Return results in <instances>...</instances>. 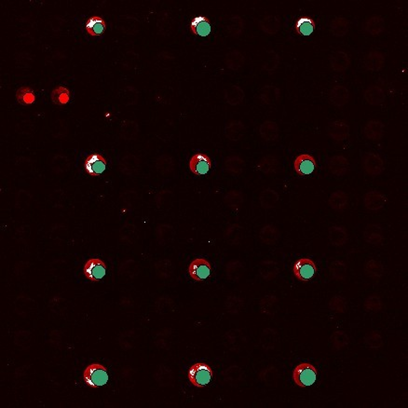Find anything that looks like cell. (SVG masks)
I'll return each instance as SVG.
<instances>
[{
	"label": "cell",
	"instance_id": "obj_1",
	"mask_svg": "<svg viewBox=\"0 0 408 408\" xmlns=\"http://www.w3.org/2000/svg\"><path fill=\"white\" fill-rule=\"evenodd\" d=\"M108 378V368L98 363L88 365L83 372V380L91 389H98L106 385Z\"/></svg>",
	"mask_w": 408,
	"mask_h": 408
},
{
	"label": "cell",
	"instance_id": "obj_2",
	"mask_svg": "<svg viewBox=\"0 0 408 408\" xmlns=\"http://www.w3.org/2000/svg\"><path fill=\"white\" fill-rule=\"evenodd\" d=\"M317 376V368L310 363H301L296 365L292 373V377L295 385L300 388L313 385L316 382Z\"/></svg>",
	"mask_w": 408,
	"mask_h": 408
},
{
	"label": "cell",
	"instance_id": "obj_3",
	"mask_svg": "<svg viewBox=\"0 0 408 408\" xmlns=\"http://www.w3.org/2000/svg\"><path fill=\"white\" fill-rule=\"evenodd\" d=\"M214 376V371L206 363H197L192 365L188 372V377L194 387L203 388L208 385Z\"/></svg>",
	"mask_w": 408,
	"mask_h": 408
},
{
	"label": "cell",
	"instance_id": "obj_4",
	"mask_svg": "<svg viewBox=\"0 0 408 408\" xmlns=\"http://www.w3.org/2000/svg\"><path fill=\"white\" fill-rule=\"evenodd\" d=\"M292 271L298 280L309 282L317 274L318 267L312 258H302L294 263Z\"/></svg>",
	"mask_w": 408,
	"mask_h": 408
},
{
	"label": "cell",
	"instance_id": "obj_5",
	"mask_svg": "<svg viewBox=\"0 0 408 408\" xmlns=\"http://www.w3.org/2000/svg\"><path fill=\"white\" fill-rule=\"evenodd\" d=\"M211 273L212 265L206 258H195L188 266V274L196 282L208 279Z\"/></svg>",
	"mask_w": 408,
	"mask_h": 408
},
{
	"label": "cell",
	"instance_id": "obj_6",
	"mask_svg": "<svg viewBox=\"0 0 408 408\" xmlns=\"http://www.w3.org/2000/svg\"><path fill=\"white\" fill-rule=\"evenodd\" d=\"M83 274L91 282H99L107 274V265L100 258H91L84 264Z\"/></svg>",
	"mask_w": 408,
	"mask_h": 408
},
{
	"label": "cell",
	"instance_id": "obj_7",
	"mask_svg": "<svg viewBox=\"0 0 408 408\" xmlns=\"http://www.w3.org/2000/svg\"><path fill=\"white\" fill-rule=\"evenodd\" d=\"M363 168L371 176H378L384 172V161L381 157L374 152L366 153L363 158Z\"/></svg>",
	"mask_w": 408,
	"mask_h": 408
},
{
	"label": "cell",
	"instance_id": "obj_8",
	"mask_svg": "<svg viewBox=\"0 0 408 408\" xmlns=\"http://www.w3.org/2000/svg\"><path fill=\"white\" fill-rule=\"evenodd\" d=\"M213 165L212 160L207 154L198 152L191 157L189 161V170L195 175H203L208 173Z\"/></svg>",
	"mask_w": 408,
	"mask_h": 408
},
{
	"label": "cell",
	"instance_id": "obj_9",
	"mask_svg": "<svg viewBox=\"0 0 408 408\" xmlns=\"http://www.w3.org/2000/svg\"><path fill=\"white\" fill-rule=\"evenodd\" d=\"M294 169L300 176L309 175L317 169V161L311 154H300L294 161Z\"/></svg>",
	"mask_w": 408,
	"mask_h": 408
},
{
	"label": "cell",
	"instance_id": "obj_10",
	"mask_svg": "<svg viewBox=\"0 0 408 408\" xmlns=\"http://www.w3.org/2000/svg\"><path fill=\"white\" fill-rule=\"evenodd\" d=\"M107 160L100 154H91L87 157L84 162V169L91 176H98L107 169Z\"/></svg>",
	"mask_w": 408,
	"mask_h": 408
},
{
	"label": "cell",
	"instance_id": "obj_11",
	"mask_svg": "<svg viewBox=\"0 0 408 408\" xmlns=\"http://www.w3.org/2000/svg\"><path fill=\"white\" fill-rule=\"evenodd\" d=\"M387 199L385 195L378 190H370L365 194L364 203L365 208L371 212H376L384 207Z\"/></svg>",
	"mask_w": 408,
	"mask_h": 408
},
{
	"label": "cell",
	"instance_id": "obj_12",
	"mask_svg": "<svg viewBox=\"0 0 408 408\" xmlns=\"http://www.w3.org/2000/svg\"><path fill=\"white\" fill-rule=\"evenodd\" d=\"M190 31L195 36L207 37L212 32V23L206 16H197L190 22Z\"/></svg>",
	"mask_w": 408,
	"mask_h": 408
},
{
	"label": "cell",
	"instance_id": "obj_13",
	"mask_svg": "<svg viewBox=\"0 0 408 408\" xmlns=\"http://www.w3.org/2000/svg\"><path fill=\"white\" fill-rule=\"evenodd\" d=\"M329 99L330 103L335 107L342 108L349 102V90L343 85H336L330 91Z\"/></svg>",
	"mask_w": 408,
	"mask_h": 408
},
{
	"label": "cell",
	"instance_id": "obj_14",
	"mask_svg": "<svg viewBox=\"0 0 408 408\" xmlns=\"http://www.w3.org/2000/svg\"><path fill=\"white\" fill-rule=\"evenodd\" d=\"M328 134L331 138L338 142L347 139L349 135V126L344 120H336L329 125Z\"/></svg>",
	"mask_w": 408,
	"mask_h": 408
},
{
	"label": "cell",
	"instance_id": "obj_15",
	"mask_svg": "<svg viewBox=\"0 0 408 408\" xmlns=\"http://www.w3.org/2000/svg\"><path fill=\"white\" fill-rule=\"evenodd\" d=\"M329 170L337 176H342L347 174L349 171V162L347 158L342 155H337L330 159Z\"/></svg>",
	"mask_w": 408,
	"mask_h": 408
},
{
	"label": "cell",
	"instance_id": "obj_16",
	"mask_svg": "<svg viewBox=\"0 0 408 408\" xmlns=\"http://www.w3.org/2000/svg\"><path fill=\"white\" fill-rule=\"evenodd\" d=\"M365 241L372 245H379L383 242L384 235L381 226L376 224H370L365 227L364 231Z\"/></svg>",
	"mask_w": 408,
	"mask_h": 408
},
{
	"label": "cell",
	"instance_id": "obj_17",
	"mask_svg": "<svg viewBox=\"0 0 408 408\" xmlns=\"http://www.w3.org/2000/svg\"><path fill=\"white\" fill-rule=\"evenodd\" d=\"M350 65L349 55L343 50H338L330 56V65L336 72H343Z\"/></svg>",
	"mask_w": 408,
	"mask_h": 408
},
{
	"label": "cell",
	"instance_id": "obj_18",
	"mask_svg": "<svg viewBox=\"0 0 408 408\" xmlns=\"http://www.w3.org/2000/svg\"><path fill=\"white\" fill-rule=\"evenodd\" d=\"M364 135L367 139L377 141L384 135V124L379 120H370L365 124Z\"/></svg>",
	"mask_w": 408,
	"mask_h": 408
},
{
	"label": "cell",
	"instance_id": "obj_19",
	"mask_svg": "<svg viewBox=\"0 0 408 408\" xmlns=\"http://www.w3.org/2000/svg\"><path fill=\"white\" fill-rule=\"evenodd\" d=\"M316 29V22L312 17L301 16L295 22V33L299 36H311Z\"/></svg>",
	"mask_w": 408,
	"mask_h": 408
},
{
	"label": "cell",
	"instance_id": "obj_20",
	"mask_svg": "<svg viewBox=\"0 0 408 408\" xmlns=\"http://www.w3.org/2000/svg\"><path fill=\"white\" fill-rule=\"evenodd\" d=\"M365 101L368 103L371 106H379L384 102L385 100V93L383 89L376 85H370L364 93Z\"/></svg>",
	"mask_w": 408,
	"mask_h": 408
},
{
	"label": "cell",
	"instance_id": "obj_21",
	"mask_svg": "<svg viewBox=\"0 0 408 408\" xmlns=\"http://www.w3.org/2000/svg\"><path fill=\"white\" fill-rule=\"evenodd\" d=\"M365 66L370 71H379L382 69L385 63V56L380 52H370L365 57Z\"/></svg>",
	"mask_w": 408,
	"mask_h": 408
},
{
	"label": "cell",
	"instance_id": "obj_22",
	"mask_svg": "<svg viewBox=\"0 0 408 408\" xmlns=\"http://www.w3.org/2000/svg\"><path fill=\"white\" fill-rule=\"evenodd\" d=\"M107 22L100 16H91L86 22V30L92 37L101 36L106 32Z\"/></svg>",
	"mask_w": 408,
	"mask_h": 408
},
{
	"label": "cell",
	"instance_id": "obj_23",
	"mask_svg": "<svg viewBox=\"0 0 408 408\" xmlns=\"http://www.w3.org/2000/svg\"><path fill=\"white\" fill-rule=\"evenodd\" d=\"M329 240L335 246H342L348 242V231L343 226H331L329 230Z\"/></svg>",
	"mask_w": 408,
	"mask_h": 408
},
{
	"label": "cell",
	"instance_id": "obj_24",
	"mask_svg": "<svg viewBox=\"0 0 408 408\" xmlns=\"http://www.w3.org/2000/svg\"><path fill=\"white\" fill-rule=\"evenodd\" d=\"M349 198L346 192L342 190H337L331 194L330 198L328 199V204L332 209L336 211H343L348 206Z\"/></svg>",
	"mask_w": 408,
	"mask_h": 408
},
{
	"label": "cell",
	"instance_id": "obj_25",
	"mask_svg": "<svg viewBox=\"0 0 408 408\" xmlns=\"http://www.w3.org/2000/svg\"><path fill=\"white\" fill-rule=\"evenodd\" d=\"M259 133L264 140L275 141L279 137V127L273 121H266L260 126Z\"/></svg>",
	"mask_w": 408,
	"mask_h": 408
},
{
	"label": "cell",
	"instance_id": "obj_26",
	"mask_svg": "<svg viewBox=\"0 0 408 408\" xmlns=\"http://www.w3.org/2000/svg\"><path fill=\"white\" fill-rule=\"evenodd\" d=\"M365 31L372 36H378L384 30V19L380 16H372L366 20Z\"/></svg>",
	"mask_w": 408,
	"mask_h": 408
},
{
	"label": "cell",
	"instance_id": "obj_27",
	"mask_svg": "<svg viewBox=\"0 0 408 408\" xmlns=\"http://www.w3.org/2000/svg\"><path fill=\"white\" fill-rule=\"evenodd\" d=\"M365 272L367 277L371 279H378L381 278L384 273V268L379 261L371 259L367 261L365 266Z\"/></svg>",
	"mask_w": 408,
	"mask_h": 408
},
{
	"label": "cell",
	"instance_id": "obj_28",
	"mask_svg": "<svg viewBox=\"0 0 408 408\" xmlns=\"http://www.w3.org/2000/svg\"><path fill=\"white\" fill-rule=\"evenodd\" d=\"M244 133V126L241 121L231 120L226 127V137L231 141H239Z\"/></svg>",
	"mask_w": 408,
	"mask_h": 408
},
{
	"label": "cell",
	"instance_id": "obj_29",
	"mask_svg": "<svg viewBox=\"0 0 408 408\" xmlns=\"http://www.w3.org/2000/svg\"><path fill=\"white\" fill-rule=\"evenodd\" d=\"M330 29L334 36L341 38L346 36L349 31V22L343 17H337L331 22Z\"/></svg>",
	"mask_w": 408,
	"mask_h": 408
},
{
	"label": "cell",
	"instance_id": "obj_30",
	"mask_svg": "<svg viewBox=\"0 0 408 408\" xmlns=\"http://www.w3.org/2000/svg\"><path fill=\"white\" fill-rule=\"evenodd\" d=\"M226 172H230L231 174L238 175L242 173L244 167V161L242 158L238 156H230L226 159L225 162Z\"/></svg>",
	"mask_w": 408,
	"mask_h": 408
},
{
	"label": "cell",
	"instance_id": "obj_31",
	"mask_svg": "<svg viewBox=\"0 0 408 408\" xmlns=\"http://www.w3.org/2000/svg\"><path fill=\"white\" fill-rule=\"evenodd\" d=\"M260 203L262 205L263 208L269 209V208H273L274 206H276V204L279 200V195L270 188H268L266 190L262 191V193L260 194Z\"/></svg>",
	"mask_w": 408,
	"mask_h": 408
},
{
	"label": "cell",
	"instance_id": "obj_32",
	"mask_svg": "<svg viewBox=\"0 0 408 408\" xmlns=\"http://www.w3.org/2000/svg\"><path fill=\"white\" fill-rule=\"evenodd\" d=\"M279 232L275 226H266L259 232L260 240L266 244H274L278 241Z\"/></svg>",
	"mask_w": 408,
	"mask_h": 408
},
{
	"label": "cell",
	"instance_id": "obj_33",
	"mask_svg": "<svg viewBox=\"0 0 408 408\" xmlns=\"http://www.w3.org/2000/svg\"><path fill=\"white\" fill-rule=\"evenodd\" d=\"M258 167V169L264 173L272 174L278 170L279 163L275 157L267 156L259 161Z\"/></svg>",
	"mask_w": 408,
	"mask_h": 408
},
{
	"label": "cell",
	"instance_id": "obj_34",
	"mask_svg": "<svg viewBox=\"0 0 408 408\" xmlns=\"http://www.w3.org/2000/svg\"><path fill=\"white\" fill-rule=\"evenodd\" d=\"M53 103L58 106H64L69 102L70 91L65 87L60 86L55 88L52 92Z\"/></svg>",
	"mask_w": 408,
	"mask_h": 408
},
{
	"label": "cell",
	"instance_id": "obj_35",
	"mask_svg": "<svg viewBox=\"0 0 408 408\" xmlns=\"http://www.w3.org/2000/svg\"><path fill=\"white\" fill-rule=\"evenodd\" d=\"M347 264L341 260H336L330 266V274L336 280H343L347 277Z\"/></svg>",
	"mask_w": 408,
	"mask_h": 408
},
{
	"label": "cell",
	"instance_id": "obj_36",
	"mask_svg": "<svg viewBox=\"0 0 408 408\" xmlns=\"http://www.w3.org/2000/svg\"><path fill=\"white\" fill-rule=\"evenodd\" d=\"M17 101L23 106H30L36 100L35 93L31 88L22 87L16 91Z\"/></svg>",
	"mask_w": 408,
	"mask_h": 408
},
{
	"label": "cell",
	"instance_id": "obj_37",
	"mask_svg": "<svg viewBox=\"0 0 408 408\" xmlns=\"http://www.w3.org/2000/svg\"><path fill=\"white\" fill-rule=\"evenodd\" d=\"M259 271L264 279H273L274 277L279 272L278 265L272 261H265L260 264Z\"/></svg>",
	"mask_w": 408,
	"mask_h": 408
},
{
	"label": "cell",
	"instance_id": "obj_38",
	"mask_svg": "<svg viewBox=\"0 0 408 408\" xmlns=\"http://www.w3.org/2000/svg\"><path fill=\"white\" fill-rule=\"evenodd\" d=\"M243 97H244L243 91L239 87H231L226 92V102L231 104L232 106H236L240 103H242Z\"/></svg>",
	"mask_w": 408,
	"mask_h": 408
},
{
	"label": "cell",
	"instance_id": "obj_39",
	"mask_svg": "<svg viewBox=\"0 0 408 408\" xmlns=\"http://www.w3.org/2000/svg\"><path fill=\"white\" fill-rule=\"evenodd\" d=\"M365 341L367 347L373 349H379L383 345V339H382L381 335L377 333L376 331H372L370 333L367 334L365 336Z\"/></svg>",
	"mask_w": 408,
	"mask_h": 408
},
{
	"label": "cell",
	"instance_id": "obj_40",
	"mask_svg": "<svg viewBox=\"0 0 408 408\" xmlns=\"http://www.w3.org/2000/svg\"><path fill=\"white\" fill-rule=\"evenodd\" d=\"M242 200H243L242 194L240 191L231 190L226 195V203L231 209H239L242 206Z\"/></svg>",
	"mask_w": 408,
	"mask_h": 408
},
{
	"label": "cell",
	"instance_id": "obj_41",
	"mask_svg": "<svg viewBox=\"0 0 408 408\" xmlns=\"http://www.w3.org/2000/svg\"><path fill=\"white\" fill-rule=\"evenodd\" d=\"M331 342L334 345V347L337 349H340L348 346L349 342V337L348 335L342 332V331H336L332 334L331 338H330Z\"/></svg>",
	"mask_w": 408,
	"mask_h": 408
},
{
	"label": "cell",
	"instance_id": "obj_42",
	"mask_svg": "<svg viewBox=\"0 0 408 408\" xmlns=\"http://www.w3.org/2000/svg\"><path fill=\"white\" fill-rule=\"evenodd\" d=\"M383 307L381 298L379 295H371L366 298L365 302V308L368 312H379Z\"/></svg>",
	"mask_w": 408,
	"mask_h": 408
},
{
	"label": "cell",
	"instance_id": "obj_43",
	"mask_svg": "<svg viewBox=\"0 0 408 408\" xmlns=\"http://www.w3.org/2000/svg\"><path fill=\"white\" fill-rule=\"evenodd\" d=\"M243 272V267L239 261H232L227 265L226 273L231 279H239Z\"/></svg>",
	"mask_w": 408,
	"mask_h": 408
},
{
	"label": "cell",
	"instance_id": "obj_44",
	"mask_svg": "<svg viewBox=\"0 0 408 408\" xmlns=\"http://www.w3.org/2000/svg\"><path fill=\"white\" fill-rule=\"evenodd\" d=\"M329 307L334 312H338V313H343L347 310V302H346V299L342 296L336 295V296H334L331 298L330 303H329Z\"/></svg>",
	"mask_w": 408,
	"mask_h": 408
},
{
	"label": "cell",
	"instance_id": "obj_45",
	"mask_svg": "<svg viewBox=\"0 0 408 408\" xmlns=\"http://www.w3.org/2000/svg\"><path fill=\"white\" fill-rule=\"evenodd\" d=\"M261 27H262L265 31H267L269 34H275V33L277 32V30L279 29V22L274 17H267L264 20L263 23L261 24Z\"/></svg>",
	"mask_w": 408,
	"mask_h": 408
},
{
	"label": "cell",
	"instance_id": "obj_46",
	"mask_svg": "<svg viewBox=\"0 0 408 408\" xmlns=\"http://www.w3.org/2000/svg\"><path fill=\"white\" fill-rule=\"evenodd\" d=\"M226 237L231 243H235L241 239V227L237 225L231 226L226 231Z\"/></svg>",
	"mask_w": 408,
	"mask_h": 408
}]
</instances>
